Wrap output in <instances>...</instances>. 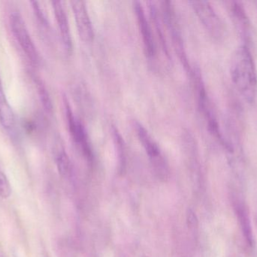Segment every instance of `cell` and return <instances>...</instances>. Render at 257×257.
<instances>
[{
  "label": "cell",
  "instance_id": "277c9868",
  "mask_svg": "<svg viewBox=\"0 0 257 257\" xmlns=\"http://www.w3.org/2000/svg\"><path fill=\"white\" fill-rule=\"evenodd\" d=\"M231 202L245 242L250 248H253L255 245V241L248 208L244 199L235 192L231 195Z\"/></svg>",
  "mask_w": 257,
  "mask_h": 257
},
{
  "label": "cell",
  "instance_id": "3957f363",
  "mask_svg": "<svg viewBox=\"0 0 257 257\" xmlns=\"http://www.w3.org/2000/svg\"><path fill=\"white\" fill-rule=\"evenodd\" d=\"M190 4L210 34L215 39H221L224 34V27L211 5L206 1H192Z\"/></svg>",
  "mask_w": 257,
  "mask_h": 257
},
{
  "label": "cell",
  "instance_id": "52a82bcc",
  "mask_svg": "<svg viewBox=\"0 0 257 257\" xmlns=\"http://www.w3.org/2000/svg\"><path fill=\"white\" fill-rule=\"evenodd\" d=\"M71 3H72V7L80 36L85 42H90L93 39L94 33H93V24L90 21L85 3L78 0V1H72Z\"/></svg>",
  "mask_w": 257,
  "mask_h": 257
},
{
  "label": "cell",
  "instance_id": "2e32d148",
  "mask_svg": "<svg viewBox=\"0 0 257 257\" xmlns=\"http://www.w3.org/2000/svg\"><path fill=\"white\" fill-rule=\"evenodd\" d=\"M187 223L189 229L195 232L198 229V219L194 211L189 209L187 214Z\"/></svg>",
  "mask_w": 257,
  "mask_h": 257
},
{
  "label": "cell",
  "instance_id": "4fadbf2b",
  "mask_svg": "<svg viewBox=\"0 0 257 257\" xmlns=\"http://www.w3.org/2000/svg\"><path fill=\"white\" fill-rule=\"evenodd\" d=\"M57 168L62 177L68 178L72 173V164L69 157L64 151H60L56 158Z\"/></svg>",
  "mask_w": 257,
  "mask_h": 257
},
{
  "label": "cell",
  "instance_id": "9c48e42d",
  "mask_svg": "<svg viewBox=\"0 0 257 257\" xmlns=\"http://www.w3.org/2000/svg\"><path fill=\"white\" fill-rule=\"evenodd\" d=\"M135 9H136V13L137 15L138 21H139V25L140 27L146 53L148 56L152 57L155 54V44H154L151 27H150L148 20L145 16V11H144L142 4L139 2H136V5H135Z\"/></svg>",
  "mask_w": 257,
  "mask_h": 257
},
{
  "label": "cell",
  "instance_id": "ba28073f",
  "mask_svg": "<svg viewBox=\"0 0 257 257\" xmlns=\"http://www.w3.org/2000/svg\"><path fill=\"white\" fill-rule=\"evenodd\" d=\"M229 12L231 18L241 37L245 41L250 39V21L244 6L239 2L229 3Z\"/></svg>",
  "mask_w": 257,
  "mask_h": 257
},
{
  "label": "cell",
  "instance_id": "5bb4252c",
  "mask_svg": "<svg viewBox=\"0 0 257 257\" xmlns=\"http://www.w3.org/2000/svg\"><path fill=\"white\" fill-rule=\"evenodd\" d=\"M12 194V187L7 177L0 170V197L8 199Z\"/></svg>",
  "mask_w": 257,
  "mask_h": 257
},
{
  "label": "cell",
  "instance_id": "30bf717a",
  "mask_svg": "<svg viewBox=\"0 0 257 257\" xmlns=\"http://www.w3.org/2000/svg\"><path fill=\"white\" fill-rule=\"evenodd\" d=\"M52 5L56 20L61 34L62 40L64 44L65 48L69 51L72 48V37H71L70 29H69V21H68L66 11L63 7V3L60 1L52 2Z\"/></svg>",
  "mask_w": 257,
  "mask_h": 257
},
{
  "label": "cell",
  "instance_id": "9a60e30c",
  "mask_svg": "<svg viewBox=\"0 0 257 257\" xmlns=\"http://www.w3.org/2000/svg\"><path fill=\"white\" fill-rule=\"evenodd\" d=\"M30 4H31L32 9H33V12H34L35 15H36V18L39 20V22H40L42 25L45 26V27H48V19H47L45 12H44L42 8L41 7L39 3L36 1H33L30 2Z\"/></svg>",
  "mask_w": 257,
  "mask_h": 257
},
{
  "label": "cell",
  "instance_id": "8fae6325",
  "mask_svg": "<svg viewBox=\"0 0 257 257\" xmlns=\"http://www.w3.org/2000/svg\"><path fill=\"white\" fill-rule=\"evenodd\" d=\"M15 123V114L6 98L0 77V124L5 129L11 130Z\"/></svg>",
  "mask_w": 257,
  "mask_h": 257
},
{
  "label": "cell",
  "instance_id": "8992f818",
  "mask_svg": "<svg viewBox=\"0 0 257 257\" xmlns=\"http://www.w3.org/2000/svg\"><path fill=\"white\" fill-rule=\"evenodd\" d=\"M65 106H66V116H67L68 125H69V131L72 138L75 140L76 144L79 146L82 151L83 154L89 161L93 159V152H92L91 146L89 143L87 138V133L81 122H78L75 116H73L69 104L65 100Z\"/></svg>",
  "mask_w": 257,
  "mask_h": 257
},
{
  "label": "cell",
  "instance_id": "e0dca14e",
  "mask_svg": "<svg viewBox=\"0 0 257 257\" xmlns=\"http://www.w3.org/2000/svg\"><path fill=\"white\" fill-rule=\"evenodd\" d=\"M256 7H257V2H256Z\"/></svg>",
  "mask_w": 257,
  "mask_h": 257
},
{
  "label": "cell",
  "instance_id": "7c38bea8",
  "mask_svg": "<svg viewBox=\"0 0 257 257\" xmlns=\"http://www.w3.org/2000/svg\"><path fill=\"white\" fill-rule=\"evenodd\" d=\"M35 83H36L38 94H39V98H40L44 109L47 113H52V101H51V97H50L49 92H48L46 86L44 84L43 81L39 78H35Z\"/></svg>",
  "mask_w": 257,
  "mask_h": 257
},
{
  "label": "cell",
  "instance_id": "5b68a950",
  "mask_svg": "<svg viewBox=\"0 0 257 257\" xmlns=\"http://www.w3.org/2000/svg\"><path fill=\"white\" fill-rule=\"evenodd\" d=\"M136 128L138 136L145 147L151 162L154 164L156 172L162 178H166V174H167V167H166V163L162 156L160 148L157 146L155 141L151 138L148 131L140 124H136Z\"/></svg>",
  "mask_w": 257,
  "mask_h": 257
},
{
  "label": "cell",
  "instance_id": "6da1fadb",
  "mask_svg": "<svg viewBox=\"0 0 257 257\" xmlns=\"http://www.w3.org/2000/svg\"><path fill=\"white\" fill-rule=\"evenodd\" d=\"M230 75L238 92L249 103L256 96L257 72L253 56L247 45L235 50L230 65Z\"/></svg>",
  "mask_w": 257,
  "mask_h": 257
},
{
  "label": "cell",
  "instance_id": "7a4b0ae2",
  "mask_svg": "<svg viewBox=\"0 0 257 257\" xmlns=\"http://www.w3.org/2000/svg\"><path fill=\"white\" fill-rule=\"evenodd\" d=\"M9 21L14 37L32 64L36 66L39 61V53L29 33L22 15L18 12H13L11 14Z\"/></svg>",
  "mask_w": 257,
  "mask_h": 257
}]
</instances>
